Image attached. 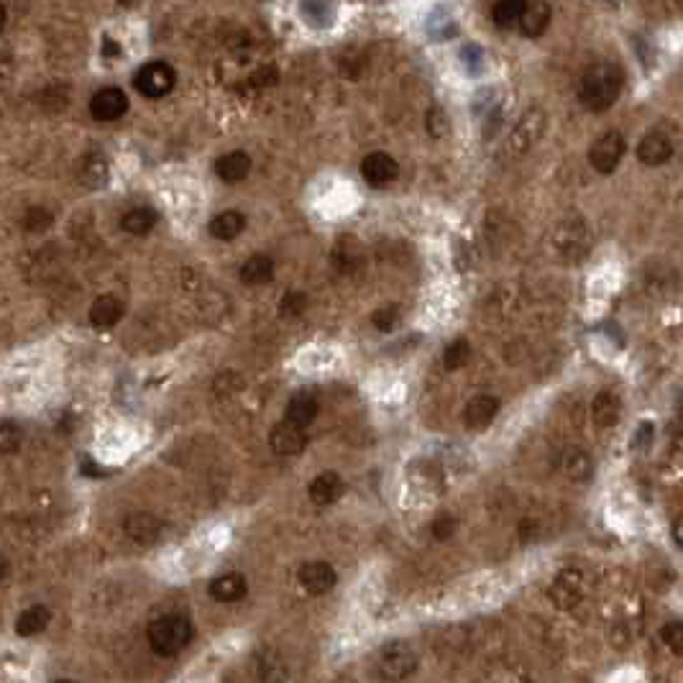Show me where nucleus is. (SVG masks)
<instances>
[{
  "mask_svg": "<svg viewBox=\"0 0 683 683\" xmlns=\"http://www.w3.org/2000/svg\"><path fill=\"white\" fill-rule=\"evenodd\" d=\"M625 88V70L617 62H596L578 82V103L591 113L610 111Z\"/></svg>",
  "mask_w": 683,
  "mask_h": 683,
  "instance_id": "nucleus-1",
  "label": "nucleus"
},
{
  "mask_svg": "<svg viewBox=\"0 0 683 683\" xmlns=\"http://www.w3.org/2000/svg\"><path fill=\"white\" fill-rule=\"evenodd\" d=\"M148 645L156 655L162 658H172L177 653H182L190 640H192V622L182 617V614H164V617H156L151 625H148Z\"/></svg>",
  "mask_w": 683,
  "mask_h": 683,
  "instance_id": "nucleus-2",
  "label": "nucleus"
},
{
  "mask_svg": "<svg viewBox=\"0 0 683 683\" xmlns=\"http://www.w3.org/2000/svg\"><path fill=\"white\" fill-rule=\"evenodd\" d=\"M420 665L415 647L405 640H389L376 653V670L384 681H405Z\"/></svg>",
  "mask_w": 683,
  "mask_h": 683,
  "instance_id": "nucleus-3",
  "label": "nucleus"
},
{
  "mask_svg": "<svg viewBox=\"0 0 683 683\" xmlns=\"http://www.w3.org/2000/svg\"><path fill=\"white\" fill-rule=\"evenodd\" d=\"M628 151L625 136L620 131H607L602 133L589 148V164L599 172V174H611L617 172V166L622 164V156Z\"/></svg>",
  "mask_w": 683,
  "mask_h": 683,
  "instance_id": "nucleus-4",
  "label": "nucleus"
},
{
  "mask_svg": "<svg viewBox=\"0 0 683 683\" xmlns=\"http://www.w3.org/2000/svg\"><path fill=\"white\" fill-rule=\"evenodd\" d=\"M174 82H177V72H174V67L166 64V62H148V64H144V67L136 72V77H133L136 90L144 95V97H151V100L164 97V95L172 93Z\"/></svg>",
  "mask_w": 683,
  "mask_h": 683,
  "instance_id": "nucleus-5",
  "label": "nucleus"
},
{
  "mask_svg": "<svg viewBox=\"0 0 683 683\" xmlns=\"http://www.w3.org/2000/svg\"><path fill=\"white\" fill-rule=\"evenodd\" d=\"M584 589H586V576L578 569H563L555 573V578L551 581L548 596L558 610H573L584 599Z\"/></svg>",
  "mask_w": 683,
  "mask_h": 683,
  "instance_id": "nucleus-6",
  "label": "nucleus"
},
{
  "mask_svg": "<svg viewBox=\"0 0 683 683\" xmlns=\"http://www.w3.org/2000/svg\"><path fill=\"white\" fill-rule=\"evenodd\" d=\"M297 581H299V586L308 591V594L323 596V594L335 589L338 573H335V569H333L331 563H325V561H308V563L299 566Z\"/></svg>",
  "mask_w": 683,
  "mask_h": 683,
  "instance_id": "nucleus-7",
  "label": "nucleus"
},
{
  "mask_svg": "<svg viewBox=\"0 0 683 683\" xmlns=\"http://www.w3.org/2000/svg\"><path fill=\"white\" fill-rule=\"evenodd\" d=\"M543 129H545V113L540 111V108H530V111L519 118L515 131L510 133L507 148H510L512 154H525V151L543 136Z\"/></svg>",
  "mask_w": 683,
  "mask_h": 683,
  "instance_id": "nucleus-8",
  "label": "nucleus"
},
{
  "mask_svg": "<svg viewBox=\"0 0 683 683\" xmlns=\"http://www.w3.org/2000/svg\"><path fill=\"white\" fill-rule=\"evenodd\" d=\"M400 164L394 156H389L387 151H371L361 162V177L371 187H387L397 180Z\"/></svg>",
  "mask_w": 683,
  "mask_h": 683,
  "instance_id": "nucleus-9",
  "label": "nucleus"
},
{
  "mask_svg": "<svg viewBox=\"0 0 683 683\" xmlns=\"http://www.w3.org/2000/svg\"><path fill=\"white\" fill-rule=\"evenodd\" d=\"M129 111V97L121 88H103L93 95L90 100V113L95 121L100 123H111L123 118V113Z\"/></svg>",
  "mask_w": 683,
  "mask_h": 683,
  "instance_id": "nucleus-10",
  "label": "nucleus"
},
{
  "mask_svg": "<svg viewBox=\"0 0 683 683\" xmlns=\"http://www.w3.org/2000/svg\"><path fill=\"white\" fill-rule=\"evenodd\" d=\"M673 156V141L661 129H650L637 144V159L645 166H663Z\"/></svg>",
  "mask_w": 683,
  "mask_h": 683,
  "instance_id": "nucleus-11",
  "label": "nucleus"
},
{
  "mask_svg": "<svg viewBox=\"0 0 683 683\" xmlns=\"http://www.w3.org/2000/svg\"><path fill=\"white\" fill-rule=\"evenodd\" d=\"M269 445L277 456H299L308 445V435H305V427L290 423V420H282L272 427L269 433Z\"/></svg>",
  "mask_w": 683,
  "mask_h": 683,
  "instance_id": "nucleus-12",
  "label": "nucleus"
},
{
  "mask_svg": "<svg viewBox=\"0 0 683 683\" xmlns=\"http://www.w3.org/2000/svg\"><path fill=\"white\" fill-rule=\"evenodd\" d=\"M123 533L139 545H151L164 533V522L151 512H133L123 519Z\"/></svg>",
  "mask_w": 683,
  "mask_h": 683,
  "instance_id": "nucleus-13",
  "label": "nucleus"
},
{
  "mask_svg": "<svg viewBox=\"0 0 683 683\" xmlns=\"http://www.w3.org/2000/svg\"><path fill=\"white\" fill-rule=\"evenodd\" d=\"M499 412V397L494 394H476L463 407V423L471 430H484L494 423Z\"/></svg>",
  "mask_w": 683,
  "mask_h": 683,
  "instance_id": "nucleus-14",
  "label": "nucleus"
},
{
  "mask_svg": "<svg viewBox=\"0 0 683 683\" xmlns=\"http://www.w3.org/2000/svg\"><path fill=\"white\" fill-rule=\"evenodd\" d=\"M80 185H85L88 190H100V187L108 185V177H111V164H108V156L103 151H88L80 162Z\"/></svg>",
  "mask_w": 683,
  "mask_h": 683,
  "instance_id": "nucleus-15",
  "label": "nucleus"
},
{
  "mask_svg": "<svg viewBox=\"0 0 683 683\" xmlns=\"http://www.w3.org/2000/svg\"><path fill=\"white\" fill-rule=\"evenodd\" d=\"M551 19H553V11L545 0H527L519 19V31L527 38L543 37L551 26Z\"/></svg>",
  "mask_w": 683,
  "mask_h": 683,
  "instance_id": "nucleus-16",
  "label": "nucleus"
},
{
  "mask_svg": "<svg viewBox=\"0 0 683 683\" xmlns=\"http://www.w3.org/2000/svg\"><path fill=\"white\" fill-rule=\"evenodd\" d=\"M308 492H310V499H313L317 507H328V504H335L338 499L343 497L346 481L335 471H323V474L315 476Z\"/></svg>",
  "mask_w": 683,
  "mask_h": 683,
  "instance_id": "nucleus-17",
  "label": "nucleus"
},
{
  "mask_svg": "<svg viewBox=\"0 0 683 683\" xmlns=\"http://www.w3.org/2000/svg\"><path fill=\"white\" fill-rule=\"evenodd\" d=\"M561 468H563V474L571 481H589L594 476V459H591V453L586 448L569 445L561 453Z\"/></svg>",
  "mask_w": 683,
  "mask_h": 683,
  "instance_id": "nucleus-18",
  "label": "nucleus"
},
{
  "mask_svg": "<svg viewBox=\"0 0 683 683\" xmlns=\"http://www.w3.org/2000/svg\"><path fill=\"white\" fill-rule=\"evenodd\" d=\"M246 591H249V584H246L243 573H223L210 581V596L221 604L240 602L246 596Z\"/></svg>",
  "mask_w": 683,
  "mask_h": 683,
  "instance_id": "nucleus-19",
  "label": "nucleus"
},
{
  "mask_svg": "<svg viewBox=\"0 0 683 683\" xmlns=\"http://www.w3.org/2000/svg\"><path fill=\"white\" fill-rule=\"evenodd\" d=\"M249 172H251V156L246 151H228L215 162V174L225 185H236L240 180H246Z\"/></svg>",
  "mask_w": 683,
  "mask_h": 683,
  "instance_id": "nucleus-20",
  "label": "nucleus"
},
{
  "mask_svg": "<svg viewBox=\"0 0 683 683\" xmlns=\"http://www.w3.org/2000/svg\"><path fill=\"white\" fill-rule=\"evenodd\" d=\"M123 317V302L115 295L97 297L90 308V323L97 331H108L113 325H118Z\"/></svg>",
  "mask_w": 683,
  "mask_h": 683,
  "instance_id": "nucleus-21",
  "label": "nucleus"
},
{
  "mask_svg": "<svg viewBox=\"0 0 683 683\" xmlns=\"http://www.w3.org/2000/svg\"><path fill=\"white\" fill-rule=\"evenodd\" d=\"M317 397L313 392H297L292 394V400L284 407V420L299 425V427H308L317 417Z\"/></svg>",
  "mask_w": 683,
  "mask_h": 683,
  "instance_id": "nucleus-22",
  "label": "nucleus"
},
{
  "mask_svg": "<svg viewBox=\"0 0 683 683\" xmlns=\"http://www.w3.org/2000/svg\"><path fill=\"white\" fill-rule=\"evenodd\" d=\"M620 415H622V400H620L611 389H602V392L594 397V402H591V417H594V423L599 425V427H611V425H617Z\"/></svg>",
  "mask_w": 683,
  "mask_h": 683,
  "instance_id": "nucleus-23",
  "label": "nucleus"
},
{
  "mask_svg": "<svg viewBox=\"0 0 683 683\" xmlns=\"http://www.w3.org/2000/svg\"><path fill=\"white\" fill-rule=\"evenodd\" d=\"M272 277H274V261L266 254H254L240 264L239 279L246 287H261V284L272 282Z\"/></svg>",
  "mask_w": 683,
  "mask_h": 683,
  "instance_id": "nucleus-24",
  "label": "nucleus"
},
{
  "mask_svg": "<svg viewBox=\"0 0 683 683\" xmlns=\"http://www.w3.org/2000/svg\"><path fill=\"white\" fill-rule=\"evenodd\" d=\"M243 228H246V218H243V213H239V210H223L207 225L210 236L218 240L239 239L240 233H243Z\"/></svg>",
  "mask_w": 683,
  "mask_h": 683,
  "instance_id": "nucleus-25",
  "label": "nucleus"
},
{
  "mask_svg": "<svg viewBox=\"0 0 683 683\" xmlns=\"http://www.w3.org/2000/svg\"><path fill=\"white\" fill-rule=\"evenodd\" d=\"M361 259H364V251L356 239H341L333 249V266L343 274L356 272L361 266Z\"/></svg>",
  "mask_w": 683,
  "mask_h": 683,
  "instance_id": "nucleus-26",
  "label": "nucleus"
},
{
  "mask_svg": "<svg viewBox=\"0 0 683 683\" xmlns=\"http://www.w3.org/2000/svg\"><path fill=\"white\" fill-rule=\"evenodd\" d=\"M52 622V611L44 604H34L29 610H23L16 620V632L21 637H34L38 632H44L46 625Z\"/></svg>",
  "mask_w": 683,
  "mask_h": 683,
  "instance_id": "nucleus-27",
  "label": "nucleus"
},
{
  "mask_svg": "<svg viewBox=\"0 0 683 683\" xmlns=\"http://www.w3.org/2000/svg\"><path fill=\"white\" fill-rule=\"evenodd\" d=\"M156 221H159L156 210L148 207V205H141V207L129 210V213L121 218V228H123L126 233H131V236H147L148 231L156 225Z\"/></svg>",
  "mask_w": 683,
  "mask_h": 683,
  "instance_id": "nucleus-28",
  "label": "nucleus"
},
{
  "mask_svg": "<svg viewBox=\"0 0 683 683\" xmlns=\"http://www.w3.org/2000/svg\"><path fill=\"white\" fill-rule=\"evenodd\" d=\"M299 16L305 19L308 26L325 29V26H331L333 23L335 8H333L331 0H302V3H299Z\"/></svg>",
  "mask_w": 683,
  "mask_h": 683,
  "instance_id": "nucleus-29",
  "label": "nucleus"
},
{
  "mask_svg": "<svg viewBox=\"0 0 683 683\" xmlns=\"http://www.w3.org/2000/svg\"><path fill=\"white\" fill-rule=\"evenodd\" d=\"M527 0H494L492 5V21L497 29H515L519 26L522 11Z\"/></svg>",
  "mask_w": 683,
  "mask_h": 683,
  "instance_id": "nucleus-30",
  "label": "nucleus"
},
{
  "mask_svg": "<svg viewBox=\"0 0 683 683\" xmlns=\"http://www.w3.org/2000/svg\"><path fill=\"white\" fill-rule=\"evenodd\" d=\"M471 358V343L466 338H456L445 346L443 351V367L448 371H459L468 364Z\"/></svg>",
  "mask_w": 683,
  "mask_h": 683,
  "instance_id": "nucleus-31",
  "label": "nucleus"
},
{
  "mask_svg": "<svg viewBox=\"0 0 683 683\" xmlns=\"http://www.w3.org/2000/svg\"><path fill=\"white\" fill-rule=\"evenodd\" d=\"M257 670H259L261 683H284L287 679V665L282 663V658H277L274 653H264Z\"/></svg>",
  "mask_w": 683,
  "mask_h": 683,
  "instance_id": "nucleus-32",
  "label": "nucleus"
},
{
  "mask_svg": "<svg viewBox=\"0 0 683 683\" xmlns=\"http://www.w3.org/2000/svg\"><path fill=\"white\" fill-rule=\"evenodd\" d=\"M308 310V295L299 292V290H290L287 295L279 299V315L292 320V317H299V315Z\"/></svg>",
  "mask_w": 683,
  "mask_h": 683,
  "instance_id": "nucleus-33",
  "label": "nucleus"
},
{
  "mask_svg": "<svg viewBox=\"0 0 683 683\" xmlns=\"http://www.w3.org/2000/svg\"><path fill=\"white\" fill-rule=\"evenodd\" d=\"M23 443V430L19 423L5 420L0 423V453H16Z\"/></svg>",
  "mask_w": 683,
  "mask_h": 683,
  "instance_id": "nucleus-34",
  "label": "nucleus"
},
{
  "mask_svg": "<svg viewBox=\"0 0 683 683\" xmlns=\"http://www.w3.org/2000/svg\"><path fill=\"white\" fill-rule=\"evenodd\" d=\"M52 223H55V215H52L46 207H41V205L29 207L26 215H23V228H26L29 233H41V231H46Z\"/></svg>",
  "mask_w": 683,
  "mask_h": 683,
  "instance_id": "nucleus-35",
  "label": "nucleus"
},
{
  "mask_svg": "<svg viewBox=\"0 0 683 683\" xmlns=\"http://www.w3.org/2000/svg\"><path fill=\"white\" fill-rule=\"evenodd\" d=\"M430 533L435 540H451V537L459 533V518L456 515H451V512H441L438 518L433 519V525H430Z\"/></svg>",
  "mask_w": 683,
  "mask_h": 683,
  "instance_id": "nucleus-36",
  "label": "nucleus"
},
{
  "mask_svg": "<svg viewBox=\"0 0 683 683\" xmlns=\"http://www.w3.org/2000/svg\"><path fill=\"white\" fill-rule=\"evenodd\" d=\"M371 323H374L376 331H394L397 323H400V308H397V305H384V308H379L376 313L371 315Z\"/></svg>",
  "mask_w": 683,
  "mask_h": 683,
  "instance_id": "nucleus-37",
  "label": "nucleus"
},
{
  "mask_svg": "<svg viewBox=\"0 0 683 683\" xmlns=\"http://www.w3.org/2000/svg\"><path fill=\"white\" fill-rule=\"evenodd\" d=\"M661 640H663L668 650H673L676 655H683V620L668 622L661 629Z\"/></svg>",
  "mask_w": 683,
  "mask_h": 683,
  "instance_id": "nucleus-38",
  "label": "nucleus"
},
{
  "mask_svg": "<svg viewBox=\"0 0 683 683\" xmlns=\"http://www.w3.org/2000/svg\"><path fill=\"white\" fill-rule=\"evenodd\" d=\"M213 389H215L221 397H231V394H236V392L243 389V379H240L236 371H228V374H221V376L215 379Z\"/></svg>",
  "mask_w": 683,
  "mask_h": 683,
  "instance_id": "nucleus-39",
  "label": "nucleus"
},
{
  "mask_svg": "<svg viewBox=\"0 0 683 683\" xmlns=\"http://www.w3.org/2000/svg\"><path fill=\"white\" fill-rule=\"evenodd\" d=\"M653 438H655V425L645 420V423L637 425V430H635V435H632V448L635 451H645L653 445Z\"/></svg>",
  "mask_w": 683,
  "mask_h": 683,
  "instance_id": "nucleus-40",
  "label": "nucleus"
},
{
  "mask_svg": "<svg viewBox=\"0 0 683 683\" xmlns=\"http://www.w3.org/2000/svg\"><path fill=\"white\" fill-rule=\"evenodd\" d=\"M448 118H445V113L441 111V108H433V111L427 113V131L435 136V139H441V136H445L448 133Z\"/></svg>",
  "mask_w": 683,
  "mask_h": 683,
  "instance_id": "nucleus-41",
  "label": "nucleus"
},
{
  "mask_svg": "<svg viewBox=\"0 0 683 683\" xmlns=\"http://www.w3.org/2000/svg\"><path fill=\"white\" fill-rule=\"evenodd\" d=\"M274 82H277V70H274L272 64H269V67H261V70H257V72L249 77V85L257 88V90L269 88V85H274Z\"/></svg>",
  "mask_w": 683,
  "mask_h": 683,
  "instance_id": "nucleus-42",
  "label": "nucleus"
},
{
  "mask_svg": "<svg viewBox=\"0 0 683 683\" xmlns=\"http://www.w3.org/2000/svg\"><path fill=\"white\" fill-rule=\"evenodd\" d=\"M461 59L471 72H476V62L481 64V49H476V46H463Z\"/></svg>",
  "mask_w": 683,
  "mask_h": 683,
  "instance_id": "nucleus-43",
  "label": "nucleus"
},
{
  "mask_svg": "<svg viewBox=\"0 0 683 683\" xmlns=\"http://www.w3.org/2000/svg\"><path fill=\"white\" fill-rule=\"evenodd\" d=\"M80 471L85 474V476H90V479H103L105 474H108V468H103V466H95L93 459H85L82 466H80Z\"/></svg>",
  "mask_w": 683,
  "mask_h": 683,
  "instance_id": "nucleus-44",
  "label": "nucleus"
},
{
  "mask_svg": "<svg viewBox=\"0 0 683 683\" xmlns=\"http://www.w3.org/2000/svg\"><path fill=\"white\" fill-rule=\"evenodd\" d=\"M100 55H103V59H115V56H121L123 55V49L113 41L111 37H103V46H100Z\"/></svg>",
  "mask_w": 683,
  "mask_h": 683,
  "instance_id": "nucleus-45",
  "label": "nucleus"
},
{
  "mask_svg": "<svg viewBox=\"0 0 683 683\" xmlns=\"http://www.w3.org/2000/svg\"><path fill=\"white\" fill-rule=\"evenodd\" d=\"M535 530H537V522L533 518H527L525 522H522V527H519V535L522 537H535Z\"/></svg>",
  "mask_w": 683,
  "mask_h": 683,
  "instance_id": "nucleus-46",
  "label": "nucleus"
},
{
  "mask_svg": "<svg viewBox=\"0 0 683 683\" xmlns=\"http://www.w3.org/2000/svg\"><path fill=\"white\" fill-rule=\"evenodd\" d=\"M670 533H673V540L679 543L683 548V515H679V518L673 519V527H670Z\"/></svg>",
  "mask_w": 683,
  "mask_h": 683,
  "instance_id": "nucleus-47",
  "label": "nucleus"
},
{
  "mask_svg": "<svg viewBox=\"0 0 683 683\" xmlns=\"http://www.w3.org/2000/svg\"><path fill=\"white\" fill-rule=\"evenodd\" d=\"M8 573H11V566H8V561L0 555V581H5V578H8Z\"/></svg>",
  "mask_w": 683,
  "mask_h": 683,
  "instance_id": "nucleus-48",
  "label": "nucleus"
},
{
  "mask_svg": "<svg viewBox=\"0 0 683 683\" xmlns=\"http://www.w3.org/2000/svg\"><path fill=\"white\" fill-rule=\"evenodd\" d=\"M5 19H8V13H5V5H0V31H3V26H5Z\"/></svg>",
  "mask_w": 683,
  "mask_h": 683,
  "instance_id": "nucleus-49",
  "label": "nucleus"
},
{
  "mask_svg": "<svg viewBox=\"0 0 683 683\" xmlns=\"http://www.w3.org/2000/svg\"><path fill=\"white\" fill-rule=\"evenodd\" d=\"M118 3H121V5H133L136 0H118Z\"/></svg>",
  "mask_w": 683,
  "mask_h": 683,
  "instance_id": "nucleus-50",
  "label": "nucleus"
},
{
  "mask_svg": "<svg viewBox=\"0 0 683 683\" xmlns=\"http://www.w3.org/2000/svg\"><path fill=\"white\" fill-rule=\"evenodd\" d=\"M55 683H77V681H72V679H59V681H55Z\"/></svg>",
  "mask_w": 683,
  "mask_h": 683,
  "instance_id": "nucleus-51",
  "label": "nucleus"
}]
</instances>
